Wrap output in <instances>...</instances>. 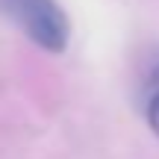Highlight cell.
<instances>
[{
    "label": "cell",
    "mask_w": 159,
    "mask_h": 159,
    "mask_svg": "<svg viewBox=\"0 0 159 159\" xmlns=\"http://www.w3.org/2000/svg\"><path fill=\"white\" fill-rule=\"evenodd\" d=\"M139 103L148 127L159 136V44L148 47L139 68Z\"/></svg>",
    "instance_id": "cell-2"
},
{
    "label": "cell",
    "mask_w": 159,
    "mask_h": 159,
    "mask_svg": "<svg viewBox=\"0 0 159 159\" xmlns=\"http://www.w3.org/2000/svg\"><path fill=\"white\" fill-rule=\"evenodd\" d=\"M0 6L39 47L50 53H62L68 47L71 24L56 0H0Z\"/></svg>",
    "instance_id": "cell-1"
}]
</instances>
